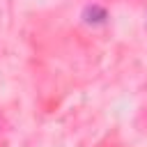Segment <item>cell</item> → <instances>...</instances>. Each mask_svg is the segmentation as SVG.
Here are the masks:
<instances>
[{"label":"cell","mask_w":147,"mask_h":147,"mask_svg":"<svg viewBox=\"0 0 147 147\" xmlns=\"http://www.w3.org/2000/svg\"><path fill=\"white\" fill-rule=\"evenodd\" d=\"M83 21H85L87 25H101V23L108 21V11H106V7H101V5H87V7L83 9Z\"/></svg>","instance_id":"obj_1"}]
</instances>
